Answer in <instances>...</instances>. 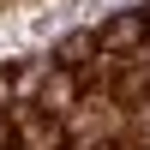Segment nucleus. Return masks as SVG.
Here are the masks:
<instances>
[{
	"instance_id": "nucleus-1",
	"label": "nucleus",
	"mask_w": 150,
	"mask_h": 150,
	"mask_svg": "<svg viewBox=\"0 0 150 150\" xmlns=\"http://www.w3.org/2000/svg\"><path fill=\"white\" fill-rule=\"evenodd\" d=\"M24 144H30V150H60V126H48V120H36V126L24 132Z\"/></svg>"
},
{
	"instance_id": "nucleus-2",
	"label": "nucleus",
	"mask_w": 150,
	"mask_h": 150,
	"mask_svg": "<svg viewBox=\"0 0 150 150\" xmlns=\"http://www.w3.org/2000/svg\"><path fill=\"white\" fill-rule=\"evenodd\" d=\"M138 30H144V18H114V24H108V42H138Z\"/></svg>"
}]
</instances>
